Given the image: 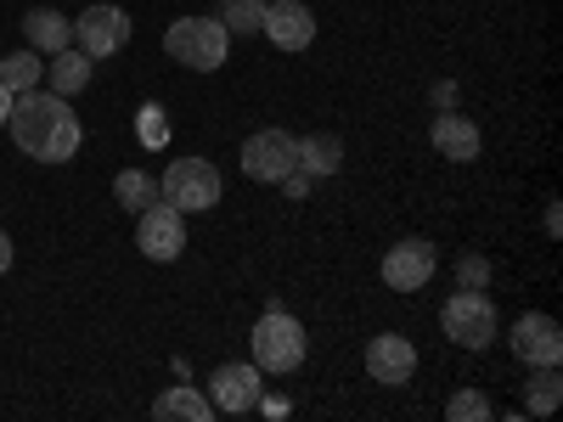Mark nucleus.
Instances as JSON below:
<instances>
[{
  "mask_svg": "<svg viewBox=\"0 0 563 422\" xmlns=\"http://www.w3.org/2000/svg\"><path fill=\"white\" fill-rule=\"evenodd\" d=\"M18 153H29L34 164H68L79 158V113L68 108V97H57V90H18L12 97V119H7Z\"/></svg>",
  "mask_w": 563,
  "mask_h": 422,
  "instance_id": "nucleus-1",
  "label": "nucleus"
},
{
  "mask_svg": "<svg viewBox=\"0 0 563 422\" xmlns=\"http://www.w3.org/2000/svg\"><path fill=\"white\" fill-rule=\"evenodd\" d=\"M249 344H254V366L265 371V378H288V371H299V366H305V349H310L305 326L282 310V304H271V310L260 315V326L249 333Z\"/></svg>",
  "mask_w": 563,
  "mask_h": 422,
  "instance_id": "nucleus-2",
  "label": "nucleus"
},
{
  "mask_svg": "<svg viewBox=\"0 0 563 422\" xmlns=\"http://www.w3.org/2000/svg\"><path fill=\"white\" fill-rule=\"evenodd\" d=\"M164 52L180 63V68H192V74H214L231 52V34L220 18H175L164 29Z\"/></svg>",
  "mask_w": 563,
  "mask_h": 422,
  "instance_id": "nucleus-3",
  "label": "nucleus"
},
{
  "mask_svg": "<svg viewBox=\"0 0 563 422\" xmlns=\"http://www.w3.org/2000/svg\"><path fill=\"white\" fill-rule=\"evenodd\" d=\"M440 326H445V338L456 349H490L496 344V304H490V293L485 288H456L445 299Z\"/></svg>",
  "mask_w": 563,
  "mask_h": 422,
  "instance_id": "nucleus-4",
  "label": "nucleus"
},
{
  "mask_svg": "<svg viewBox=\"0 0 563 422\" xmlns=\"http://www.w3.org/2000/svg\"><path fill=\"white\" fill-rule=\"evenodd\" d=\"M158 198L175 203L180 214L214 209V203H220V169H214L209 158H175L169 175L158 180Z\"/></svg>",
  "mask_w": 563,
  "mask_h": 422,
  "instance_id": "nucleus-5",
  "label": "nucleus"
},
{
  "mask_svg": "<svg viewBox=\"0 0 563 422\" xmlns=\"http://www.w3.org/2000/svg\"><path fill=\"white\" fill-rule=\"evenodd\" d=\"M135 243H141V254L147 259H158V265H169V259H180L186 254V214L175 209V203H147L135 214Z\"/></svg>",
  "mask_w": 563,
  "mask_h": 422,
  "instance_id": "nucleus-6",
  "label": "nucleus"
},
{
  "mask_svg": "<svg viewBox=\"0 0 563 422\" xmlns=\"http://www.w3.org/2000/svg\"><path fill=\"white\" fill-rule=\"evenodd\" d=\"M74 40H79V52H85L90 63H102V57L124 52V40H130L124 7H85V12L74 18Z\"/></svg>",
  "mask_w": 563,
  "mask_h": 422,
  "instance_id": "nucleus-7",
  "label": "nucleus"
},
{
  "mask_svg": "<svg viewBox=\"0 0 563 422\" xmlns=\"http://www.w3.org/2000/svg\"><path fill=\"white\" fill-rule=\"evenodd\" d=\"M209 406L214 411H231V417H243V411H254L260 406V395H265V378H260V366L254 360H231V366H220L214 378H209Z\"/></svg>",
  "mask_w": 563,
  "mask_h": 422,
  "instance_id": "nucleus-8",
  "label": "nucleus"
},
{
  "mask_svg": "<svg viewBox=\"0 0 563 422\" xmlns=\"http://www.w3.org/2000/svg\"><path fill=\"white\" fill-rule=\"evenodd\" d=\"M294 141H299V135H288V130H254V135L243 141V175L276 186L282 175L294 169Z\"/></svg>",
  "mask_w": 563,
  "mask_h": 422,
  "instance_id": "nucleus-9",
  "label": "nucleus"
},
{
  "mask_svg": "<svg viewBox=\"0 0 563 422\" xmlns=\"http://www.w3.org/2000/svg\"><path fill=\"white\" fill-rule=\"evenodd\" d=\"M434 265H440L434 243H422V237H406V243H395V248L384 254V281H389L395 293H417V288H429Z\"/></svg>",
  "mask_w": 563,
  "mask_h": 422,
  "instance_id": "nucleus-10",
  "label": "nucleus"
},
{
  "mask_svg": "<svg viewBox=\"0 0 563 422\" xmlns=\"http://www.w3.org/2000/svg\"><path fill=\"white\" fill-rule=\"evenodd\" d=\"M507 338H512V355L525 366H558L563 360V333H558L552 315H519Z\"/></svg>",
  "mask_w": 563,
  "mask_h": 422,
  "instance_id": "nucleus-11",
  "label": "nucleus"
},
{
  "mask_svg": "<svg viewBox=\"0 0 563 422\" xmlns=\"http://www.w3.org/2000/svg\"><path fill=\"white\" fill-rule=\"evenodd\" d=\"M411 371H417V349H411V338H400V333H378V338L366 344V378H378L384 389L411 384Z\"/></svg>",
  "mask_w": 563,
  "mask_h": 422,
  "instance_id": "nucleus-12",
  "label": "nucleus"
},
{
  "mask_svg": "<svg viewBox=\"0 0 563 422\" xmlns=\"http://www.w3.org/2000/svg\"><path fill=\"white\" fill-rule=\"evenodd\" d=\"M265 34H271V45H282V52H305V45L316 40V12L305 7V0H265Z\"/></svg>",
  "mask_w": 563,
  "mask_h": 422,
  "instance_id": "nucleus-13",
  "label": "nucleus"
},
{
  "mask_svg": "<svg viewBox=\"0 0 563 422\" xmlns=\"http://www.w3.org/2000/svg\"><path fill=\"white\" fill-rule=\"evenodd\" d=\"M429 141H434V153L451 158V164H474L479 147H485L479 124H474V119H462V113H440V119L429 124Z\"/></svg>",
  "mask_w": 563,
  "mask_h": 422,
  "instance_id": "nucleus-14",
  "label": "nucleus"
},
{
  "mask_svg": "<svg viewBox=\"0 0 563 422\" xmlns=\"http://www.w3.org/2000/svg\"><path fill=\"white\" fill-rule=\"evenodd\" d=\"M294 169H305L310 180H327V175H339L344 169V141L339 135H305L294 141Z\"/></svg>",
  "mask_w": 563,
  "mask_h": 422,
  "instance_id": "nucleus-15",
  "label": "nucleus"
},
{
  "mask_svg": "<svg viewBox=\"0 0 563 422\" xmlns=\"http://www.w3.org/2000/svg\"><path fill=\"white\" fill-rule=\"evenodd\" d=\"M23 34H29V52L52 57V52H63V45H74V18H63L57 7H34L23 18Z\"/></svg>",
  "mask_w": 563,
  "mask_h": 422,
  "instance_id": "nucleus-16",
  "label": "nucleus"
},
{
  "mask_svg": "<svg viewBox=\"0 0 563 422\" xmlns=\"http://www.w3.org/2000/svg\"><path fill=\"white\" fill-rule=\"evenodd\" d=\"M90 68L97 63H90L79 45H63V52H52V63H45V79H52L57 97H79V90L90 85Z\"/></svg>",
  "mask_w": 563,
  "mask_h": 422,
  "instance_id": "nucleus-17",
  "label": "nucleus"
},
{
  "mask_svg": "<svg viewBox=\"0 0 563 422\" xmlns=\"http://www.w3.org/2000/svg\"><path fill=\"white\" fill-rule=\"evenodd\" d=\"M153 417H186V422H209V417H214V406H209V395H203V389H192V384H175V389H164V395L153 400Z\"/></svg>",
  "mask_w": 563,
  "mask_h": 422,
  "instance_id": "nucleus-18",
  "label": "nucleus"
},
{
  "mask_svg": "<svg viewBox=\"0 0 563 422\" xmlns=\"http://www.w3.org/2000/svg\"><path fill=\"white\" fill-rule=\"evenodd\" d=\"M113 198H119V209H124V214H141L147 203H158V180H153L147 169H119Z\"/></svg>",
  "mask_w": 563,
  "mask_h": 422,
  "instance_id": "nucleus-19",
  "label": "nucleus"
},
{
  "mask_svg": "<svg viewBox=\"0 0 563 422\" xmlns=\"http://www.w3.org/2000/svg\"><path fill=\"white\" fill-rule=\"evenodd\" d=\"M558 400H563L558 366H536V378H525V411H530V417H552Z\"/></svg>",
  "mask_w": 563,
  "mask_h": 422,
  "instance_id": "nucleus-20",
  "label": "nucleus"
},
{
  "mask_svg": "<svg viewBox=\"0 0 563 422\" xmlns=\"http://www.w3.org/2000/svg\"><path fill=\"white\" fill-rule=\"evenodd\" d=\"M40 79H45V63H40V52H29V45L12 52V57H0V85H7L12 97H18V90H34Z\"/></svg>",
  "mask_w": 563,
  "mask_h": 422,
  "instance_id": "nucleus-21",
  "label": "nucleus"
},
{
  "mask_svg": "<svg viewBox=\"0 0 563 422\" xmlns=\"http://www.w3.org/2000/svg\"><path fill=\"white\" fill-rule=\"evenodd\" d=\"M225 34H260L265 29V0H220V12Z\"/></svg>",
  "mask_w": 563,
  "mask_h": 422,
  "instance_id": "nucleus-22",
  "label": "nucleus"
},
{
  "mask_svg": "<svg viewBox=\"0 0 563 422\" xmlns=\"http://www.w3.org/2000/svg\"><path fill=\"white\" fill-rule=\"evenodd\" d=\"M451 422H490V395L485 389H456L451 406H445Z\"/></svg>",
  "mask_w": 563,
  "mask_h": 422,
  "instance_id": "nucleus-23",
  "label": "nucleus"
},
{
  "mask_svg": "<svg viewBox=\"0 0 563 422\" xmlns=\"http://www.w3.org/2000/svg\"><path fill=\"white\" fill-rule=\"evenodd\" d=\"M485 281H490V259H485V254H462L456 288H485Z\"/></svg>",
  "mask_w": 563,
  "mask_h": 422,
  "instance_id": "nucleus-24",
  "label": "nucleus"
},
{
  "mask_svg": "<svg viewBox=\"0 0 563 422\" xmlns=\"http://www.w3.org/2000/svg\"><path fill=\"white\" fill-rule=\"evenodd\" d=\"M276 186H282V192H288L294 203H305V198H310V175H305V169H288Z\"/></svg>",
  "mask_w": 563,
  "mask_h": 422,
  "instance_id": "nucleus-25",
  "label": "nucleus"
},
{
  "mask_svg": "<svg viewBox=\"0 0 563 422\" xmlns=\"http://www.w3.org/2000/svg\"><path fill=\"white\" fill-rule=\"evenodd\" d=\"M141 141H164V113H158V108L141 113Z\"/></svg>",
  "mask_w": 563,
  "mask_h": 422,
  "instance_id": "nucleus-26",
  "label": "nucleus"
},
{
  "mask_svg": "<svg viewBox=\"0 0 563 422\" xmlns=\"http://www.w3.org/2000/svg\"><path fill=\"white\" fill-rule=\"evenodd\" d=\"M7 270H12V237L0 231V276H7Z\"/></svg>",
  "mask_w": 563,
  "mask_h": 422,
  "instance_id": "nucleus-27",
  "label": "nucleus"
},
{
  "mask_svg": "<svg viewBox=\"0 0 563 422\" xmlns=\"http://www.w3.org/2000/svg\"><path fill=\"white\" fill-rule=\"evenodd\" d=\"M7 119H12V90L0 85V130H7Z\"/></svg>",
  "mask_w": 563,
  "mask_h": 422,
  "instance_id": "nucleus-28",
  "label": "nucleus"
}]
</instances>
